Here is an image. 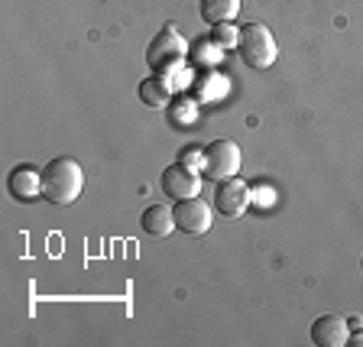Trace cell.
Instances as JSON below:
<instances>
[{
    "label": "cell",
    "instance_id": "1",
    "mask_svg": "<svg viewBox=\"0 0 363 347\" xmlns=\"http://www.w3.org/2000/svg\"><path fill=\"white\" fill-rule=\"evenodd\" d=\"M84 189V172L72 156H55L43 169V198L55 208L72 204Z\"/></svg>",
    "mask_w": 363,
    "mask_h": 347
},
{
    "label": "cell",
    "instance_id": "2",
    "mask_svg": "<svg viewBox=\"0 0 363 347\" xmlns=\"http://www.w3.org/2000/svg\"><path fill=\"white\" fill-rule=\"evenodd\" d=\"M237 53H240V59L247 62L250 68L263 72V68H269L272 62H276L279 49H276V39H272L269 26H263V23H247V26H240Z\"/></svg>",
    "mask_w": 363,
    "mask_h": 347
},
{
    "label": "cell",
    "instance_id": "3",
    "mask_svg": "<svg viewBox=\"0 0 363 347\" xmlns=\"http://www.w3.org/2000/svg\"><path fill=\"white\" fill-rule=\"evenodd\" d=\"M146 62L156 75H169L185 62V39L175 33V26H162L152 36L150 49H146Z\"/></svg>",
    "mask_w": 363,
    "mask_h": 347
},
{
    "label": "cell",
    "instance_id": "4",
    "mask_svg": "<svg viewBox=\"0 0 363 347\" xmlns=\"http://www.w3.org/2000/svg\"><path fill=\"white\" fill-rule=\"evenodd\" d=\"M240 146L234 143V140H214V143L204 146V166L201 172L208 175V179L220 182V179H230V175H237V169H240Z\"/></svg>",
    "mask_w": 363,
    "mask_h": 347
},
{
    "label": "cell",
    "instance_id": "5",
    "mask_svg": "<svg viewBox=\"0 0 363 347\" xmlns=\"http://www.w3.org/2000/svg\"><path fill=\"white\" fill-rule=\"evenodd\" d=\"M175 214V227L185 231V234H208L211 231V204L201 202V198H182L172 208Z\"/></svg>",
    "mask_w": 363,
    "mask_h": 347
},
{
    "label": "cell",
    "instance_id": "6",
    "mask_svg": "<svg viewBox=\"0 0 363 347\" xmlns=\"http://www.w3.org/2000/svg\"><path fill=\"white\" fill-rule=\"evenodd\" d=\"M250 204V185L237 175L230 179H220L218 189H214V211L224 214V218H237V214L247 211Z\"/></svg>",
    "mask_w": 363,
    "mask_h": 347
},
{
    "label": "cell",
    "instance_id": "7",
    "mask_svg": "<svg viewBox=\"0 0 363 347\" xmlns=\"http://www.w3.org/2000/svg\"><path fill=\"white\" fill-rule=\"evenodd\" d=\"M162 192L175 202L182 198H195L198 189H201V179H198V169H189L185 163H172V166L162 169Z\"/></svg>",
    "mask_w": 363,
    "mask_h": 347
},
{
    "label": "cell",
    "instance_id": "8",
    "mask_svg": "<svg viewBox=\"0 0 363 347\" xmlns=\"http://www.w3.org/2000/svg\"><path fill=\"white\" fill-rule=\"evenodd\" d=\"M7 189H10V195L23 204L36 202V198L43 195V172H39L36 166H30V163H20V166L10 172Z\"/></svg>",
    "mask_w": 363,
    "mask_h": 347
},
{
    "label": "cell",
    "instance_id": "9",
    "mask_svg": "<svg viewBox=\"0 0 363 347\" xmlns=\"http://www.w3.org/2000/svg\"><path fill=\"white\" fill-rule=\"evenodd\" d=\"M347 338H350V328L340 315H321L311 325V341L318 347H340L347 344Z\"/></svg>",
    "mask_w": 363,
    "mask_h": 347
},
{
    "label": "cell",
    "instance_id": "10",
    "mask_svg": "<svg viewBox=\"0 0 363 347\" xmlns=\"http://www.w3.org/2000/svg\"><path fill=\"white\" fill-rule=\"evenodd\" d=\"M140 101H143L146 107H166L169 101H172V84H169L166 75H150L140 82Z\"/></svg>",
    "mask_w": 363,
    "mask_h": 347
},
{
    "label": "cell",
    "instance_id": "11",
    "mask_svg": "<svg viewBox=\"0 0 363 347\" xmlns=\"http://www.w3.org/2000/svg\"><path fill=\"white\" fill-rule=\"evenodd\" d=\"M140 224H143V231L152 237H169L175 227V214L169 211V208H162V204H150L143 211V218H140Z\"/></svg>",
    "mask_w": 363,
    "mask_h": 347
},
{
    "label": "cell",
    "instance_id": "12",
    "mask_svg": "<svg viewBox=\"0 0 363 347\" xmlns=\"http://www.w3.org/2000/svg\"><path fill=\"white\" fill-rule=\"evenodd\" d=\"M201 20L208 26L214 23H230L237 13H240V0H201Z\"/></svg>",
    "mask_w": 363,
    "mask_h": 347
},
{
    "label": "cell",
    "instance_id": "13",
    "mask_svg": "<svg viewBox=\"0 0 363 347\" xmlns=\"http://www.w3.org/2000/svg\"><path fill=\"white\" fill-rule=\"evenodd\" d=\"M211 43L218 45V49H237V43H240V30L230 26V23H214L211 26Z\"/></svg>",
    "mask_w": 363,
    "mask_h": 347
},
{
    "label": "cell",
    "instance_id": "14",
    "mask_svg": "<svg viewBox=\"0 0 363 347\" xmlns=\"http://www.w3.org/2000/svg\"><path fill=\"white\" fill-rule=\"evenodd\" d=\"M179 163H185L189 169H201L204 166V150H198V146H189V150L179 153Z\"/></svg>",
    "mask_w": 363,
    "mask_h": 347
},
{
    "label": "cell",
    "instance_id": "15",
    "mask_svg": "<svg viewBox=\"0 0 363 347\" xmlns=\"http://www.w3.org/2000/svg\"><path fill=\"white\" fill-rule=\"evenodd\" d=\"M347 344H350V347H363V331H354V334H350Z\"/></svg>",
    "mask_w": 363,
    "mask_h": 347
},
{
    "label": "cell",
    "instance_id": "16",
    "mask_svg": "<svg viewBox=\"0 0 363 347\" xmlns=\"http://www.w3.org/2000/svg\"><path fill=\"white\" fill-rule=\"evenodd\" d=\"M347 328H350V331H363V318H350Z\"/></svg>",
    "mask_w": 363,
    "mask_h": 347
},
{
    "label": "cell",
    "instance_id": "17",
    "mask_svg": "<svg viewBox=\"0 0 363 347\" xmlns=\"http://www.w3.org/2000/svg\"><path fill=\"white\" fill-rule=\"evenodd\" d=\"M360 266H363V260H360Z\"/></svg>",
    "mask_w": 363,
    "mask_h": 347
}]
</instances>
